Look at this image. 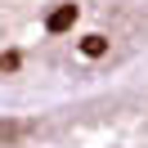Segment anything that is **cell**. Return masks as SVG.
<instances>
[{
  "label": "cell",
  "mask_w": 148,
  "mask_h": 148,
  "mask_svg": "<svg viewBox=\"0 0 148 148\" xmlns=\"http://www.w3.org/2000/svg\"><path fill=\"white\" fill-rule=\"evenodd\" d=\"M0 148H148V67L0 117Z\"/></svg>",
  "instance_id": "1"
}]
</instances>
